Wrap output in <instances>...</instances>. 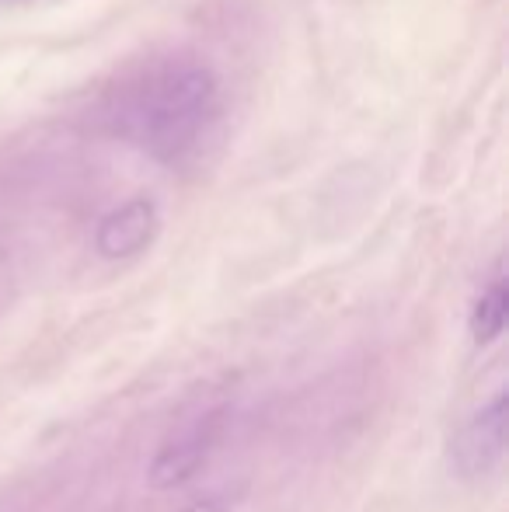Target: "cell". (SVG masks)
<instances>
[{
    "label": "cell",
    "mask_w": 509,
    "mask_h": 512,
    "mask_svg": "<svg viewBox=\"0 0 509 512\" xmlns=\"http://www.w3.org/2000/svg\"><path fill=\"white\" fill-rule=\"evenodd\" d=\"M220 112V81L203 63H171L129 88L112 112L123 140L157 161H182Z\"/></svg>",
    "instance_id": "1"
},
{
    "label": "cell",
    "mask_w": 509,
    "mask_h": 512,
    "mask_svg": "<svg viewBox=\"0 0 509 512\" xmlns=\"http://www.w3.org/2000/svg\"><path fill=\"white\" fill-rule=\"evenodd\" d=\"M220 432H224V411H210V415H199L196 422H189L182 432H175L171 439H164V446L150 460V488L175 492V488L189 485L210 460L213 446L220 443Z\"/></svg>",
    "instance_id": "2"
},
{
    "label": "cell",
    "mask_w": 509,
    "mask_h": 512,
    "mask_svg": "<svg viewBox=\"0 0 509 512\" xmlns=\"http://www.w3.org/2000/svg\"><path fill=\"white\" fill-rule=\"evenodd\" d=\"M509 443V398L503 391L475 411L461 432L454 436V464L464 478H485L492 474L506 457Z\"/></svg>",
    "instance_id": "3"
},
{
    "label": "cell",
    "mask_w": 509,
    "mask_h": 512,
    "mask_svg": "<svg viewBox=\"0 0 509 512\" xmlns=\"http://www.w3.org/2000/svg\"><path fill=\"white\" fill-rule=\"evenodd\" d=\"M161 230V213L154 199H129V203L109 209L95 227V251L109 262H126L147 251Z\"/></svg>",
    "instance_id": "4"
},
{
    "label": "cell",
    "mask_w": 509,
    "mask_h": 512,
    "mask_svg": "<svg viewBox=\"0 0 509 512\" xmlns=\"http://www.w3.org/2000/svg\"><path fill=\"white\" fill-rule=\"evenodd\" d=\"M509 317V286L503 276H496L485 293L478 297L475 310H471V335H475L478 345H492L506 328Z\"/></svg>",
    "instance_id": "5"
},
{
    "label": "cell",
    "mask_w": 509,
    "mask_h": 512,
    "mask_svg": "<svg viewBox=\"0 0 509 512\" xmlns=\"http://www.w3.org/2000/svg\"><path fill=\"white\" fill-rule=\"evenodd\" d=\"M241 495H245L241 488H220V492H210V495H203V499L189 502L182 512H234Z\"/></svg>",
    "instance_id": "6"
}]
</instances>
